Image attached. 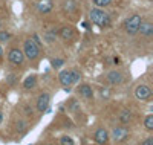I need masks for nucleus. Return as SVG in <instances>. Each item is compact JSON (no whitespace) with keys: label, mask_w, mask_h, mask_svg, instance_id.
<instances>
[{"label":"nucleus","mask_w":153,"mask_h":145,"mask_svg":"<svg viewBox=\"0 0 153 145\" xmlns=\"http://www.w3.org/2000/svg\"><path fill=\"white\" fill-rule=\"evenodd\" d=\"M2 119H3V113L0 112V124H2Z\"/></svg>","instance_id":"nucleus-30"},{"label":"nucleus","mask_w":153,"mask_h":145,"mask_svg":"<svg viewBox=\"0 0 153 145\" xmlns=\"http://www.w3.org/2000/svg\"><path fill=\"white\" fill-rule=\"evenodd\" d=\"M58 35H60L61 40L68 41V40H72V38H74L75 32L72 29V26H63V28L60 29V32H58Z\"/></svg>","instance_id":"nucleus-11"},{"label":"nucleus","mask_w":153,"mask_h":145,"mask_svg":"<svg viewBox=\"0 0 153 145\" xmlns=\"http://www.w3.org/2000/svg\"><path fill=\"white\" fill-rule=\"evenodd\" d=\"M35 86H37V76H35V75H29L26 80L23 81V87L28 89V90H29V89H34Z\"/></svg>","instance_id":"nucleus-16"},{"label":"nucleus","mask_w":153,"mask_h":145,"mask_svg":"<svg viewBox=\"0 0 153 145\" xmlns=\"http://www.w3.org/2000/svg\"><path fill=\"white\" fill-rule=\"evenodd\" d=\"M141 145H153V139H152V138H149V139H146Z\"/></svg>","instance_id":"nucleus-27"},{"label":"nucleus","mask_w":153,"mask_h":145,"mask_svg":"<svg viewBox=\"0 0 153 145\" xmlns=\"http://www.w3.org/2000/svg\"><path fill=\"white\" fill-rule=\"evenodd\" d=\"M83 26H84V28H86V29H89V28H91V26H89V23H86V21L83 23Z\"/></svg>","instance_id":"nucleus-28"},{"label":"nucleus","mask_w":153,"mask_h":145,"mask_svg":"<svg viewBox=\"0 0 153 145\" xmlns=\"http://www.w3.org/2000/svg\"><path fill=\"white\" fill-rule=\"evenodd\" d=\"M49 145H51V144H49Z\"/></svg>","instance_id":"nucleus-32"},{"label":"nucleus","mask_w":153,"mask_h":145,"mask_svg":"<svg viewBox=\"0 0 153 145\" xmlns=\"http://www.w3.org/2000/svg\"><path fill=\"white\" fill-rule=\"evenodd\" d=\"M141 21H143V18H141V16H138V14H133L132 17H129V18H127V21H126V24H124L126 26V32L130 34V35L136 34L138 29H139Z\"/></svg>","instance_id":"nucleus-3"},{"label":"nucleus","mask_w":153,"mask_h":145,"mask_svg":"<svg viewBox=\"0 0 153 145\" xmlns=\"http://www.w3.org/2000/svg\"><path fill=\"white\" fill-rule=\"evenodd\" d=\"M144 127L147 128V130H153V115H149V116H146V119H144Z\"/></svg>","instance_id":"nucleus-20"},{"label":"nucleus","mask_w":153,"mask_h":145,"mask_svg":"<svg viewBox=\"0 0 153 145\" xmlns=\"http://www.w3.org/2000/svg\"><path fill=\"white\" fill-rule=\"evenodd\" d=\"M63 11H65L66 14H72V12H75L76 11L75 0H65V3H63Z\"/></svg>","instance_id":"nucleus-15"},{"label":"nucleus","mask_w":153,"mask_h":145,"mask_svg":"<svg viewBox=\"0 0 153 145\" xmlns=\"http://www.w3.org/2000/svg\"><path fill=\"white\" fill-rule=\"evenodd\" d=\"M112 2H113V0H92V3H94L97 8H106V6H109Z\"/></svg>","instance_id":"nucleus-18"},{"label":"nucleus","mask_w":153,"mask_h":145,"mask_svg":"<svg viewBox=\"0 0 153 145\" xmlns=\"http://www.w3.org/2000/svg\"><path fill=\"white\" fill-rule=\"evenodd\" d=\"M60 145H74V139L71 136H61L60 138Z\"/></svg>","instance_id":"nucleus-21"},{"label":"nucleus","mask_w":153,"mask_h":145,"mask_svg":"<svg viewBox=\"0 0 153 145\" xmlns=\"http://www.w3.org/2000/svg\"><path fill=\"white\" fill-rule=\"evenodd\" d=\"M130 119H132V113H130L129 110H121V113H120V121H121L123 124H129Z\"/></svg>","instance_id":"nucleus-17"},{"label":"nucleus","mask_w":153,"mask_h":145,"mask_svg":"<svg viewBox=\"0 0 153 145\" xmlns=\"http://www.w3.org/2000/svg\"><path fill=\"white\" fill-rule=\"evenodd\" d=\"M9 40H11V34L6 32V31H0V41L6 43V41H9Z\"/></svg>","instance_id":"nucleus-23"},{"label":"nucleus","mask_w":153,"mask_h":145,"mask_svg":"<svg viewBox=\"0 0 153 145\" xmlns=\"http://www.w3.org/2000/svg\"><path fill=\"white\" fill-rule=\"evenodd\" d=\"M0 26H2V21H0Z\"/></svg>","instance_id":"nucleus-31"},{"label":"nucleus","mask_w":153,"mask_h":145,"mask_svg":"<svg viewBox=\"0 0 153 145\" xmlns=\"http://www.w3.org/2000/svg\"><path fill=\"white\" fill-rule=\"evenodd\" d=\"M8 60L11 64L14 66H22L25 63V55H23V50L22 49H17V47H12L8 54Z\"/></svg>","instance_id":"nucleus-4"},{"label":"nucleus","mask_w":153,"mask_h":145,"mask_svg":"<svg viewBox=\"0 0 153 145\" xmlns=\"http://www.w3.org/2000/svg\"><path fill=\"white\" fill-rule=\"evenodd\" d=\"M51 64H52L54 69H60L65 66V60L63 58H54V60H51Z\"/></svg>","instance_id":"nucleus-19"},{"label":"nucleus","mask_w":153,"mask_h":145,"mask_svg":"<svg viewBox=\"0 0 153 145\" xmlns=\"http://www.w3.org/2000/svg\"><path fill=\"white\" fill-rule=\"evenodd\" d=\"M49 102H51V96L49 93H40L37 98V110L38 112H46L49 107Z\"/></svg>","instance_id":"nucleus-6"},{"label":"nucleus","mask_w":153,"mask_h":145,"mask_svg":"<svg viewBox=\"0 0 153 145\" xmlns=\"http://www.w3.org/2000/svg\"><path fill=\"white\" fill-rule=\"evenodd\" d=\"M107 81L110 84H120L123 81V73L118 72V70H112L107 73Z\"/></svg>","instance_id":"nucleus-13"},{"label":"nucleus","mask_w":153,"mask_h":145,"mask_svg":"<svg viewBox=\"0 0 153 145\" xmlns=\"http://www.w3.org/2000/svg\"><path fill=\"white\" fill-rule=\"evenodd\" d=\"M2 55H3V49H2V46H0V58H2Z\"/></svg>","instance_id":"nucleus-29"},{"label":"nucleus","mask_w":153,"mask_h":145,"mask_svg":"<svg viewBox=\"0 0 153 145\" xmlns=\"http://www.w3.org/2000/svg\"><path fill=\"white\" fill-rule=\"evenodd\" d=\"M78 92H80V95L83 98H86V99H92L94 98V90H92V87L89 84H81Z\"/></svg>","instance_id":"nucleus-14"},{"label":"nucleus","mask_w":153,"mask_h":145,"mask_svg":"<svg viewBox=\"0 0 153 145\" xmlns=\"http://www.w3.org/2000/svg\"><path fill=\"white\" fill-rule=\"evenodd\" d=\"M58 80H60L61 86L65 87L66 90H69V86H71V84H74V83H72V78H71V72H69V70H63V72H60Z\"/></svg>","instance_id":"nucleus-10"},{"label":"nucleus","mask_w":153,"mask_h":145,"mask_svg":"<svg viewBox=\"0 0 153 145\" xmlns=\"http://www.w3.org/2000/svg\"><path fill=\"white\" fill-rule=\"evenodd\" d=\"M54 9V2L52 0H38L37 2V11L40 14H49Z\"/></svg>","instance_id":"nucleus-8"},{"label":"nucleus","mask_w":153,"mask_h":145,"mask_svg":"<svg viewBox=\"0 0 153 145\" xmlns=\"http://www.w3.org/2000/svg\"><path fill=\"white\" fill-rule=\"evenodd\" d=\"M127 136H129V130L126 127H117L112 131V138H113L115 142H123V141L127 139Z\"/></svg>","instance_id":"nucleus-7"},{"label":"nucleus","mask_w":153,"mask_h":145,"mask_svg":"<svg viewBox=\"0 0 153 145\" xmlns=\"http://www.w3.org/2000/svg\"><path fill=\"white\" fill-rule=\"evenodd\" d=\"M32 40H34V43H35V44H37L38 47L42 46V40H40V37H38L37 34H34V35H32Z\"/></svg>","instance_id":"nucleus-26"},{"label":"nucleus","mask_w":153,"mask_h":145,"mask_svg":"<svg viewBox=\"0 0 153 145\" xmlns=\"http://www.w3.org/2000/svg\"><path fill=\"white\" fill-rule=\"evenodd\" d=\"M55 37H57V31H51L45 35V40L48 43H52V41H55Z\"/></svg>","instance_id":"nucleus-22"},{"label":"nucleus","mask_w":153,"mask_h":145,"mask_svg":"<svg viewBox=\"0 0 153 145\" xmlns=\"http://www.w3.org/2000/svg\"><path fill=\"white\" fill-rule=\"evenodd\" d=\"M25 128H26V122H25V121H19L17 122V130L19 131H23Z\"/></svg>","instance_id":"nucleus-25"},{"label":"nucleus","mask_w":153,"mask_h":145,"mask_svg":"<svg viewBox=\"0 0 153 145\" xmlns=\"http://www.w3.org/2000/svg\"><path fill=\"white\" fill-rule=\"evenodd\" d=\"M94 141L98 144V145H106L107 141H109V133L106 128H98L94 135Z\"/></svg>","instance_id":"nucleus-9"},{"label":"nucleus","mask_w":153,"mask_h":145,"mask_svg":"<svg viewBox=\"0 0 153 145\" xmlns=\"http://www.w3.org/2000/svg\"><path fill=\"white\" fill-rule=\"evenodd\" d=\"M89 18H91V21L97 26H101V28H107V26H110V17L107 12H104V9L101 8H94L91 9V12H89Z\"/></svg>","instance_id":"nucleus-1"},{"label":"nucleus","mask_w":153,"mask_h":145,"mask_svg":"<svg viewBox=\"0 0 153 145\" xmlns=\"http://www.w3.org/2000/svg\"><path fill=\"white\" fill-rule=\"evenodd\" d=\"M23 55H25V58H28L31 61H34V60H37L38 57H40V47L34 43L32 38H26V40H25V43H23Z\"/></svg>","instance_id":"nucleus-2"},{"label":"nucleus","mask_w":153,"mask_h":145,"mask_svg":"<svg viewBox=\"0 0 153 145\" xmlns=\"http://www.w3.org/2000/svg\"><path fill=\"white\" fill-rule=\"evenodd\" d=\"M135 96H136V99H139V101H147V99L152 96V90H150V87L146 86V84H139V86L135 89Z\"/></svg>","instance_id":"nucleus-5"},{"label":"nucleus","mask_w":153,"mask_h":145,"mask_svg":"<svg viewBox=\"0 0 153 145\" xmlns=\"http://www.w3.org/2000/svg\"><path fill=\"white\" fill-rule=\"evenodd\" d=\"M80 73L76 72V70H71V78H72V83H78L80 81Z\"/></svg>","instance_id":"nucleus-24"},{"label":"nucleus","mask_w":153,"mask_h":145,"mask_svg":"<svg viewBox=\"0 0 153 145\" xmlns=\"http://www.w3.org/2000/svg\"><path fill=\"white\" fill-rule=\"evenodd\" d=\"M138 32H141V35H144L146 38L152 37V35H153V24H152V23H149V21H146V23H144V21H141Z\"/></svg>","instance_id":"nucleus-12"}]
</instances>
